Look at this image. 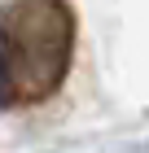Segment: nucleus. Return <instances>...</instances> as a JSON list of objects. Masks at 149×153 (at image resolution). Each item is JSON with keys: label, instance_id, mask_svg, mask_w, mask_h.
<instances>
[{"label": "nucleus", "instance_id": "1", "mask_svg": "<svg viewBox=\"0 0 149 153\" xmlns=\"http://www.w3.org/2000/svg\"><path fill=\"white\" fill-rule=\"evenodd\" d=\"M75 61L66 0H0V109H31L61 92Z\"/></svg>", "mask_w": 149, "mask_h": 153}]
</instances>
